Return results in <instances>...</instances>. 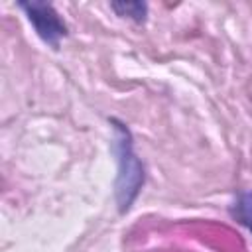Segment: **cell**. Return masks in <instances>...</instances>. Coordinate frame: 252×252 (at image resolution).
Returning <instances> with one entry per match:
<instances>
[{"label": "cell", "instance_id": "obj_1", "mask_svg": "<svg viewBox=\"0 0 252 252\" xmlns=\"http://www.w3.org/2000/svg\"><path fill=\"white\" fill-rule=\"evenodd\" d=\"M116 142H118V181H116V199L120 205V211H126L134 197L138 195V189L144 181V171H142V163L138 161V158L132 152V142H130V134L126 128H122V124H116Z\"/></svg>", "mask_w": 252, "mask_h": 252}, {"label": "cell", "instance_id": "obj_2", "mask_svg": "<svg viewBox=\"0 0 252 252\" xmlns=\"http://www.w3.org/2000/svg\"><path fill=\"white\" fill-rule=\"evenodd\" d=\"M20 6L26 10V14H28L30 22L33 24L37 35H39L43 41H47L49 45L57 47L59 37L65 35V26H63V22L59 20V16H57V12L53 10V6H51V4H45V2H37V0L22 2Z\"/></svg>", "mask_w": 252, "mask_h": 252}, {"label": "cell", "instance_id": "obj_3", "mask_svg": "<svg viewBox=\"0 0 252 252\" xmlns=\"http://www.w3.org/2000/svg\"><path fill=\"white\" fill-rule=\"evenodd\" d=\"M112 10H116L120 16H128L136 22H144L146 18V4L144 2H112Z\"/></svg>", "mask_w": 252, "mask_h": 252}, {"label": "cell", "instance_id": "obj_4", "mask_svg": "<svg viewBox=\"0 0 252 252\" xmlns=\"http://www.w3.org/2000/svg\"><path fill=\"white\" fill-rule=\"evenodd\" d=\"M238 209H240V211H238L240 220H242L244 224H248L250 230H252V193H246V195L240 197Z\"/></svg>", "mask_w": 252, "mask_h": 252}]
</instances>
